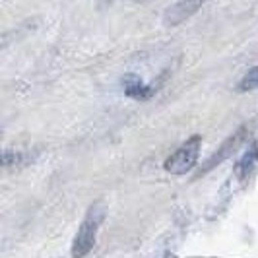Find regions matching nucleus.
<instances>
[{
  "mask_svg": "<svg viewBox=\"0 0 258 258\" xmlns=\"http://www.w3.org/2000/svg\"><path fill=\"white\" fill-rule=\"evenodd\" d=\"M105 220V210L99 204L90 208V212L86 214V218L82 221V225L78 227V233L74 237V243H72V258H84L90 252L93 245H95V239H97V233L99 227Z\"/></svg>",
  "mask_w": 258,
  "mask_h": 258,
  "instance_id": "obj_1",
  "label": "nucleus"
},
{
  "mask_svg": "<svg viewBox=\"0 0 258 258\" xmlns=\"http://www.w3.org/2000/svg\"><path fill=\"white\" fill-rule=\"evenodd\" d=\"M202 150V138L200 136H192L184 144H181L173 154L169 155L163 163V167L171 175H184L196 165L198 155Z\"/></svg>",
  "mask_w": 258,
  "mask_h": 258,
  "instance_id": "obj_2",
  "label": "nucleus"
},
{
  "mask_svg": "<svg viewBox=\"0 0 258 258\" xmlns=\"http://www.w3.org/2000/svg\"><path fill=\"white\" fill-rule=\"evenodd\" d=\"M206 0H179L177 4H173L171 8H167V12L163 16L165 26H179L184 20H188L190 16L198 12V8L204 4Z\"/></svg>",
  "mask_w": 258,
  "mask_h": 258,
  "instance_id": "obj_3",
  "label": "nucleus"
},
{
  "mask_svg": "<svg viewBox=\"0 0 258 258\" xmlns=\"http://www.w3.org/2000/svg\"><path fill=\"white\" fill-rule=\"evenodd\" d=\"M243 138H245V128H241V130H237L233 136H229L225 142H223V146H221L220 150H218V154H214L210 159H208V163H206V167H204V171L202 173H208L210 169H214V167H218L220 163H223L229 155L239 148V144L243 142Z\"/></svg>",
  "mask_w": 258,
  "mask_h": 258,
  "instance_id": "obj_4",
  "label": "nucleus"
},
{
  "mask_svg": "<svg viewBox=\"0 0 258 258\" xmlns=\"http://www.w3.org/2000/svg\"><path fill=\"white\" fill-rule=\"evenodd\" d=\"M122 86H124V93L132 97V99H138V101H146L157 91V84H144L140 78L136 76H126L122 78Z\"/></svg>",
  "mask_w": 258,
  "mask_h": 258,
  "instance_id": "obj_5",
  "label": "nucleus"
},
{
  "mask_svg": "<svg viewBox=\"0 0 258 258\" xmlns=\"http://www.w3.org/2000/svg\"><path fill=\"white\" fill-rule=\"evenodd\" d=\"M256 161H258V146L256 144H252L250 150L245 154V157L241 159L239 167H237V175H239L241 181H245L246 177L252 173V169H254V165H256Z\"/></svg>",
  "mask_w": 258,
  "mask_h": 258,
  "instance_id": "obj_6",
  "label": "nucleus"
}]
</instances>
